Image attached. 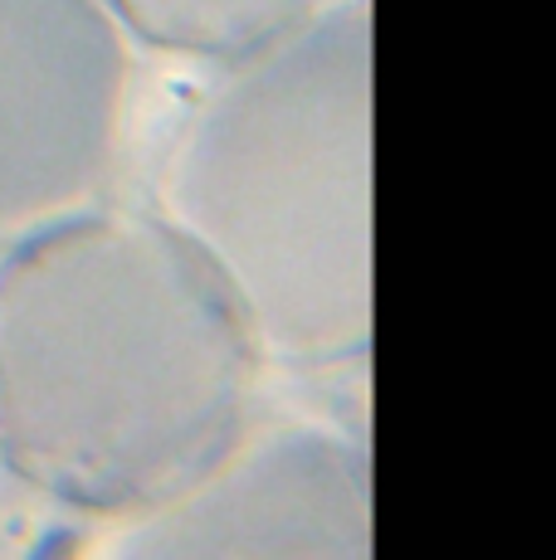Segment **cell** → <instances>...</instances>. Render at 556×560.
<instances>
[{"instance_id":"1","label":"cell","mask_w":556,"mask_h":560,"mask_svg":"<svg viewBox=\"0 0 556 560\" xmlns=\"http://www.w3.org/2000/svg\"><path fill=\"white\" fill-rule=\"evenodd\" d=\"M259 341L166 210L73 205L0 249V478L152 512L250 424Z\"/></svg>"},{"instance_id":"2","label":"cell","mask_w":556,"mask_h":560,"mask_svg":"<svg viewBox=\"0 0 556 560\" xmlns=\"http://www.w3.org/2000/svg\"><path fill=\"white\" fill-rule=\"evenodd\" d=\"M377 39L367 0L220 63L166 166V214L216 264L264 357L341 365L377 327Z\"/></svg>"},{"instance_id":"3","label":"cell","mask_w":556,"mask_h":560,"mask_svg":"<svg viewBox=\"0 0 556 560\" xmlns=\"http://www.w3.org/2000/svg\"><path fill=\"white\" fill-rule=\"evenodd\" d=\"M127 560H371L377 488L351 434L313 419L244 424L196 478L113 541Z\"/></svg>"},{"instance_id":"4","label":"cell","mask_w":556,"mask_h":560,"mask_svg":"<svg viewBox=\"0 0 556 560\" xmlns=\"http://www.w3.org/2000/svg\"><path fill=\"white\" fill-rule=\"evenodd\" d=\"M132 39L103 0H0V249L108 180Z\"/></svg>"},{"instance_id":"5","label":"cell","mask_w":556,"mask_h":560,"mask_svg":"<svg viewBox=\"0 0 556 560\" xmlns=\"http://www.w3.org/2000/svg\"><path fill=\"white\" fill-rule=\"evenodd\" d=\"M317 0H103L132 45L230 63L293 25Z\"/></svg>"}]
</instances>
